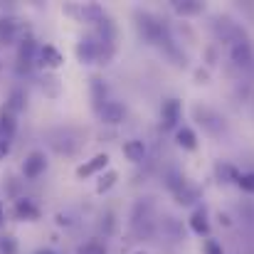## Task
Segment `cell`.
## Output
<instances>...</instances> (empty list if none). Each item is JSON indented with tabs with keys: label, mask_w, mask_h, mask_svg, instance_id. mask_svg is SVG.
<instances>
[{
	"label": "cell",
	"mask_w": 254,
	"mask_h": 254,
	"mask_svg": "<svg viewBox=\"0 0 254 254\" xmlns=\"http://www.w3.org/2000/svg\"><path fill=\"white\" fill-rule=\"evenodd\" d=\"M17 40L25 42V27L15 17H0V45H15Z\"/></svg>",
	"instance_id": "obj_1"
},
{
	"label": "cell",
	"mask_w": 254,
	"mask_h": 254,
	"mask_svg": "<svg viewBox=\"0 0 254 254\" xmlns=\"http://www.w3.org/2000/svg\"><path fill=\"white\" fill-rule=\"evenodd\" d=\"M77 57L82 64H91L99 60V45H96V37L94 35H86L77 42Z\"/></svg>",
	"instance_id": "obj_2"
},
{
	"label": "cell",
	"mask_w": 254,
	"mask_h": 254,
	"mask_svg": "<svg viewBox=\"0 0 254 254\" xmlns=\"http://www.w3.org/2000/svg\"><path fill=\"white\" fill-rule=\"evenodd\" d=\"M180 114H183V106H180L178 99L163 101V106H161V124H163V128H175L178 121H180Z\"/></svg>",
	"instance_id": "obj_3"
},
{
	"label": "cell",
	"mask_w": 254,
	"mask_h": 254,
	"mask_svg": "<svg viewBox=\"0 0 254 254\" xmlns=\"http://www.w3.org/2000/svg\"><path fill=\"white\" fill-rule=\"evenodd\" d=\"M45 168H47V158H45V153H40V151H32V153L25 158V163H22V173H25L27 178L42 175Z\"/></svg>",
	"instance_id": "obj_4"
},
{
	"label": "cell",
	"mask_w": 254,
	"mask_h": 254,
	"mask_svg": "<svg viewBox=\"0 0 254 254\" xmlns=\"http://www.w3.org/2000/svg\"><path fill=\"white\" fill-rule=\"evenodd\" d=\"M99 116H101V121L104 124H121L124 121V116H126V109L119 104V101H106L104 106H101V111H99Z\"/></svg>",
	"instance_id": "obj_5"
},
{
	"label": "cell",
	"mask_w": 254,
	"mask_h": 254,
	"mask_svg": "<svg viewBox=\"0 0 254 254\" xmlns=\"http://www.w3.org/2000/svg\"><path fill=\"white\" fill-rule=\"evenodd\" d=\"M106 166H109V156L106 153H99V156H94L91 161H86V163H82L77 168V178H91L99 170H106Z\"/></svg>",
	"instance_id": "obj_6"
},
{
	"label": "cell",
	"mask_w": 254,
	"mask_h": 254,
	"mask_svg": "<svg viewBox=\"0 0 254 254\" xmlns=\"http://www.w3.org/2000/svg\"><path fill=\"white\" fill-rule=\"evenodd\" d=\"M37 57H40V64H42V67H50V69H57V67L64 62L62 52H60L57 47H52V45H45V47H40Z\"/></svg>",
	"instance_id": "obj_7"
},
{
	"label": "cell",
	"mask_w": 254,
	"mask_h": 254,
	"mask_svg": "<svg viewBox=\"0 0 254 254\" xmlns=\"http://www.w3.org/2000/svg\"><path fill=\"white\" fill-rule=\"evenodd\" d=\"M124 156H126V161H131V163H141V161L146 158V143L138 141V138L126 141V143H124Z\"/></svg>",
	"instance_id": "obj_8"
},
{
	"label": "cell",
	"mask_w": 254,
	"mask_h": 254,
	"mask_svg": "<svg viewBox=\"0 0 254 254\" xmlns=\"http://www.w3.org/2000/svg\"><path fill=\"white\" fill-rule=\"evenodd\" d=\"M190 230H192L195 235H200V237H205V235L210 232V220H207L205 207H200V210H195V212L190 215Z\"/></svg>",
	"instance_id": "obj_9"
},
{
	"label": "cell",
	"mask_w": 254,
	"mask_h": 254,
	"mask_svg": "<svg viewBox=\"0 0 254 254\" xmlns=\"http://www.w3.org/2000/svg\"><path fill=\"white\" fill-rule=\"evenodd\" d=\"M35 52H40V47L35 45L32 37H27V40L22 42V47H20V55H17V62H20L17 69H20V72H22V67L27 69V67L32 64V55H35Z\"/></svg>",
	"instance_id": "obj_10"
},
{
	"label": "cell",
	"mask_w": 254,
	"mask_h": 254,
	"mask_svg": "<svg viewBox=\"0 0 254 254\" xmlns=\"http://www.w3.org/2000/svg\"><path fill=\"white\" fill-rule=\"evenodd\" d=\"M175 141H178V146H180L183 151H195V148H197V136H195V131L188 128V126H180V128L175 131Z\"/></svg>",
	"instance_id": "obj_11"
},
{
	"label": "cell",
	"mask_w": 254,
	"mask_h": 254,
	"mask_svg": "<svg viewBox=\"0 0 254 254\" xmlns=\"http://www.w3.org/2000/svg\"><path fill=\"white\" fill-rule=\"evenodd\" d=\"M69 12H79V17L84 20V22H94V25H99L106 15H104V10L99 7V5H84V7H67Z\"/></svg>",
	"instance_id": "obj_12"
},
{
	"label": "cell",
	"mask_w": 254,
	"mask_h": 254,
	"mask_svg": "<svg viewBox=\"0 0 254 254\" xmlns=\"http://www.w3.org/2000/svg\"><path fill=\"white\" fill-rule=\"evenodd\" d=\"M173 10H175L178 15L188 17V15H200V12L205 10V5L197 2V0H175V2H173Z\"/></svg>",
	"instance_id": "obj_13"
},
{
	"label": "cell",
	"mask_w": 254,
	"mask_h": 254,
	"mask_svg": "<svg viewBox=\"0 0 254 254\" xmlns=\"http://www.w3.org/2000/svg\"><path fill=\"white\" fill-rule=\"evenodd\" d=\"M15 217L17 220H37L40 217V210L32 200H17L15 205Z\"/></svg>",
	"instance_id": "obj_14"
},
{
	"label": "cell",
	"mask_w": 254,
	"mask_h": 254,
	"mask_svg": "<svg viewBox=\"0 0 254 254\" xmlns=\"http://www.w3.org/2000/svg\"><path fill=\"white\" fill-rule=\"evenodd\" d=\"M175 197H178V202H180V205H192L195 200H200V190H197L195 185L183 183L180 188H175Z\"/></svg>",
	"instance_id": "obj_15"
},
{
	"label": "cell",
	"mask_w": 254,
	"mask_h": 254,
	"mask_svg": "<svg viewBox=\"0 0 254 254\" xmlns=\"http://www.w3.org/2000/svg\"><path fill=\"white\" fill-rule=\"evenodd\" d=\"M215 173H217L220 183H237V178H240L237 168H235V166H230V163H220V166L215 168Z\"/></svg>",
	"instance_id": "obj_16"
},
{
	"label": "cell",
	"mask_w": 254,
	"mask_h": 254,
	"mask_svg": "<svg viewBox=\"0 0 254 254\" xmlns=\"http://www.w3.org/2000/svg\"><path fill=\"white\" fill-rule=\"evenodd\" d=\"M250 57H252V52H250V45L242 40V42H237L235 47H232V60L237 62V64H247L250 62Z\"/></svg>",
	"instance_id": "obj_17"
},
{
	"label": "cell",
	"mask_w": 254,
	"mask_h": 254,
	"mask_svg": "<svg viewBox=\"0 0 254 254\" xmlns=\"http://www.w3.org/2000/svg\"><path fill=\"white\" fill-rule=\"evenodd\" d=\"M91 96H94V109L101 111V106L106 104L104 96H106V89L101 84V79H91Z\"/></svg>",
	"instance_id": "obj_18"
},
{
	"label": "cell",
	"mask_w": 254,
	"mask_h": 254,
	"mask_svg": "<svg viewBox=\"0 0 254 254\" xmlns=\"http://www.w3.org/2000/svg\"><path fill=\"white\" fill-rule=\"evenodd\" d=\"M116 180H119V173H116V170H106V175H101V180L96 183V192L111 190V188L116 185Z\"/></svg>",
	"instance_id": "obj_19"
},
{
	"label": "cell",
	"mask_w": 254,
	"mask_h": 254,
	"mask_svg": "<svg viewBox=\"0 0 254 254\" xmlns=\"http://www.w3.org/2000/svg\"><path fill=\"white\" fill-rule=\"evenodd\" d=\"M0 131H2V138H7V141L15 133V121L10 114H0Z\"/></svg>",
	"instance_id": "obj_20"
},
{
	"label": "cell",
	"mask_w": 254,
	"mask_h": 254,
	"mask_svg": "<svg viewBox=\"0 0 254 254\" xmlns=\"http://www.w3.org/2000/svg\"><path fill=\"white\" fill-rule=\"evenodd\" d=\"M0 254H17L15 237H10V235H2V237H0Z\"/></svg>",
	"instance_id": "obj_21"
},
{
	"label": "cell",
	"mask_w": 254,
	"mask_h": 254,
	"mask_svg": "<svg viewBox=\"0 0 254 254\" xmlns=\"http://www.w3.org/2000/svg\"><path fill=\"white\" fill-rule=\"evenodd\" d=\"M237 185H240L245 192L254 195V173H240V178H237Z\"/></svg>",
	"instance_id": "obj_22"
},
{
	"label": "cell",
	"mask_w": 254,
	"mask_h": 254,
	"mask_svg": "<svg viewBox=\"0 0 254 254\" xmlns=\"http://www.w3.org/2000/svg\"><path fill=\"white\" fill-rule=\"evenodd\" d=\"M22 99H25L22 91H12V94H10V104H7V109H10V111H20V109L25 106Z\"/></svg>",
	"instance_id": "obj_23"
},
{
	"label": "cell",
	"mask_w": 254,
	"mask_h": 254,
	"mask_svg": "<svg viewBox=\"0 0 254 254\" xmlns=\"http://www.w3.org/2000/svg\"><path fill=\"white\" fill-rule=\"evenodd\" d=\"M77 254H106V250L101 247V245H96V242H89V245H82Z\"/></svg>",
	"instance_id": "obj_24"
},
{
	"label": "cell",
	"mask_w": 254,
	"mask_h": 254,
	"mask_svg": "<svg viewBox=\"0 0 254 254\" xmlns=\"http://www.w3.org/2000/svg\"><path fill=\"white\" fill-rule=\"evenodd\" d=\"M202 252L205 254H225V250H222V245H220V242H215V240H205Z\"/></svg>",
	"instance_id": "obj_25"
},
{
	"label": "cell",
	"mask_w": 254,
	"mask_h": 254,
	"mask_svg": "<svg viewBox=\"0 0 254 254\" xmlns=\"http://www.w3.org/2000/svg\"><path fill=\"white\" fill-rule=\"evenodd\" d=\"M7 153H10V141L0 136V161H2V158H5Z\"/></svg>",
	"instance_id": "obj_26"
},
{
	"label": "cell",
	"mask_w": 254,
	"mask_h": 254,
	"mask_svg": "<svg viewBox=\"0 0 254 254\" xmlns=\"http://www.w3.org/2000/svg\"><path fill=\"white\" fill-rule=\"evenodd\" d=\"M35 254H55L52 250H40V252H35Z\"/></svg>",
	"instance_id": "obj_27"
},
{
	"label": "cell",
	"mask_w": 254,
	"mask_h": 254,
	"mask_svg": "<svg viewBox=\"0 0 254 254\" xmlns=\"http://www.w3.org/2000/svg\"><path fill=\"white\" fill-rule=\"evenodd\" d=\"M0 222H2V205H0Z\"/></svg>",
	"instance_id": "obj_28"
},
{
	"label": "cell",
	"mask_w": 254,
	"mask_h": 254,
	"mask_svg": "<svg viewBox=\"0 0 254 254\" xmlns=\"http://www.w3.org/2000/svg\"><path fill=\"white\" fill-rule=\"evenodd\" d=\"M0 67H2V64H0Z\"/></svg>",
	"instance_id": "obj_29"
}]
</instances>
